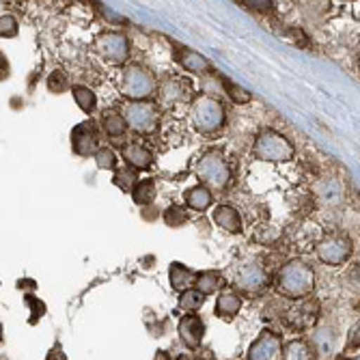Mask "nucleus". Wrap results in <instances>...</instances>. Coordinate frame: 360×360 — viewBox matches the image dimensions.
Instances as JSON below:
<instances>
[{"instance_id": "1", "label": "nucleus", "mask_w": 360, "mask_h": 360, "mask_svg": "<svg viewBox=\"0 0 360 360\" xmlns=\"http://www.w3.org/2000/svg\"><path fill=\"white\" fill-rule=\"evenodd\" d=\"M274 285L281 296L291 300H304L315 289V270L300 259L289 261L276 272Z\"/></svg>"}, {"instance_id": "2", "label": "nucleus", "mask_w": 360, "mask_h": 360, "mask_svg": "<svg viewBox=\"0 0 360 360\" xmlns=\"http://www.w3.org/2000/svg\"><path fill=\"white\" fill-rule=\"evenodd\" d=\"M190 121L196 132L216 134L224 127L226 110L224 106L210 93H199L190 104Z\"/></svg>"}, {"instance_id": "3", "label": "nucleus", "mask_w": 360, "mask_h": 360, "mask_svg": "<svg viewBox=\"0 0 360 360\" xmlns=\"http://www.w3.org/2000/svg\"><path fill=\"white\" fill-rule=\"evenodd\" d=\"M119 89L129 102H149V97L158 93V78L143 65L129 63L121 70Z\"/></svg>"}, {"instance_id": "4", "label": "nucleus", "mask_w": 360, "mask_h": 360, "mask_svg": "<svg viewBox=\"0 0 360 360\" xmlns=\"http://www.w3.org/2000/svg\"><path fill=\"white\" fill-rule=\"evenodd\" d=\"M196 177L199 181L210 188L212 192H222L229 188L233 179L231 167L226 165V160L220 151H207L201 155V160L196 162Z\"/></svg>"}, {"instance_id": "5", "label": "nucleus", "mask_w": 360, "mask_h": 360, "mask_svg": "<svg viewBox=\"0 0 360 360\" xmlns=\"http://www.w3.org/2000/svg\"><path fill=\"white\" fill-rule=\"evenodd\" d=\"M255 158L261 162H289L296 155V149L289 143L287 136L274 129H264L257 139H255Z\"/></svg>"}, {"instance_id": "6", "label": "nucleus", "mask_w": 360, "mask_h": 360, "mask_svg": "<svg viewBox=\"0 0 360 360\" xmlns=\"http://www.w3.org/2000/svg\"><path fill=\"white\" fill-rule=\"evenodd\" d=\"M121 112L136 134H153L160 125V110L151 102H127Z\"/></svg>"}, {"instance_id": "7", "label": "nucleus", "mask_w": 360, "mask_h": 360, "mask_svg": "<svg viewBox=\"0 0 360 360\" xmlns=\"http://www.w3.org/2000/svg\"><path fill=\"white\" fill-rule=\"evenodd\" d=\"M95 52L108 65H125L129 56V41L121 32L108 30V32H102V35H97Z\"/></svg>"}, {"instance_id": "8", "label": "nucleus", "mask_w": 360, "mask_h": 360, "mask_svg": "<svg viewBox=\"0 0 360 360\" xmlns=\"http://www.w3.org/2000/svg\"><path fill=\"white\" fill-rule=\"evenodd\" d=\"M352 250V240L341 233H330L317 242V259L326 266H343Z\"/></svg>"}, {"instance_id": "9", "label": "nucleus", "mask_w": 360, "mask_h": 360, "mask_svg": "<svg viewBox=\"0 0 360 360\" xmlns=\"http://www.w3.org/2000/svg\"><path fill=\"white\" fill-rule=\"evenodd\" d=\"M317 319H319V302L315 298H311V296L304 298V300H298L285 315L287 328L296 330V333L311 330L313 326L317 323Z\"/></svg>"}, {"instance_id": "10", "label": "nucleus", "mask_w": 360, "mask_h": 360, "mask_svg": "<svg viewBox=\"0 0 360 360\" xmlns=\"http://www.w3.org/2000/svg\"><path fill=\"white\" fill-rule=\"evenodd\" d=\"M283 337L274 330H264L250 343L248 360H281L283 358Z\"/></svg>"}, {"instance_id": "11", "label": "nucleus", "mask_w": 360, "mask_h": 360, "mask_svg": "<svg viewBox=\"0 0 360 360\" xmlns=\"http://www.w3.org/2000/svg\"><path fill=\"white\" fill-rule=\"evenodd\" d=\"M72 149L80 158H95V153L100 151V132L93 121L78 123L72 129Z\"/></svg>"}, {"instance_id": "12", "label": "nucleus", "mask_w": 360, "mask_h": 360, "mask_svg": "<svg viewBox=\"0 0 360 360\" xmlns=\"http://www.w3.org/2000/svg\"><path fill=\"white\" fill-rule=\"evenodd\" d=\"M158 93H160V102L165 106H177V104L188 102L192 97V82L181 76H171L165 82H160Z\"/></svg>"}, {"instance_id": "13", "label": "nucleus", "mask_w": 360, "mask_h": 360, "mask_svg": "<svg viewBox=\"0 0 360 360\" xmlns=\"http://www.w3.org/2000/svg\"><path fill=\"white\" fill-rule=\"evenodd\" d=\"M268 283H270L268 272L257 264H244L236 274V287L242 289L244 293H259L261 289L268 287Z\"/></svg>"}, {"instance_id": "14", "label": "nucleus", "mask_w": 360, "mask_h": 360, "mask_svg": "<svg viewBox=\"0 0 360 360\" xmlns=\"http://www.w3.org/2000/svg\"><path fill=\"white\" fill-rule=\"evenodd\" d=\"M177 330H179V339L181 343L188 347V349H199L201 343H203V337H205V326H203V319L199 315H184L179 319V326H177Z\"/></svg>"}, {"instance_id": "15", "label": "nucleus", "mask_w": 360, "mask_h": 360, "mask_svg": "<svg viewBox=\"0 0 360 360\" xmlns=\"http://www.w3.org/2000/svg\"><path fill=\"white\" fill-rule=\"evenodd\" d=\"M175 60L181 65V68L190 74H196V76H203V74H210L212 72V63L190 48H184V46H177L175 48Z\"/></svg>"}, {"instance_id": "16", "label": "nucleus", "mask_w": 360, "mask_h": 360, "mask_svg": "<svg viewBox=\"0 0 360 360\" xmlns=\"http://www.w3.org/2000/svg\"><path fill=\"white\" fill-rule=\"evenodd\" d=\"M242 309V296L236 291V289H222L216 298V315L222 317V319H233Z\"/></svg>"}, {"instance_id": "17", "label": "nucleus", "mask_w": 360, "mask_h": 360, "mask_svg": "<svg viewBox=\"0 0 360 360\" xmlns=\"http://www.w3.org/2000/svg\"><path fill=\"white\" fill-rule=\"evenodd\" d=\"M121 153H123L125 165H129V169H134V171L136 169L143 171V169H149L153 165L151 151L147 147H143L141 143H129V145H125Z\"/></svg>"}, {"instance_id": "18", "label": "nucleus", "mask_w": 360, "mask_h": 360, "mask_svg": "<svg viewBox=\"0 0 360 360\" xmlns=\"http://www.w3.org/2000/svg\"><path fill=\"white\" fill-rule=\"evenodd\" d=\"M214 222L226 233H242V216L231 205H218L212 214Z\"/></svg>"}, {"instance_id": "19", "label": "nucleus", "mask_w": 360, "mask_h": 360, "mask_svg": "<svg viewBox=\"0 0 360 360\" xmlns=\"http://www.w3.org/2000/svg\"><path fill=\"white\" fill-rule=\"evenodd\" d=\"M184 201H186V205H188L190 210H194V212H207V210L212 207V203H214V192H212L210 188H205L203 184L192 186V188L186 190Z\"/></svg>"}, {"instance_id": "20", "label": "nucleus", "mask_w": 360, "mask_h": 360, "mask_svg": "<svg viewBox=\"0 0 360 360\" xmlns=\"http://www.w3.org/2000/svg\"><path fill=\"white\" fill-rule=\"evenodd\" d=\"M196 274L194 270H190L188 266H184V264H171V268H169V281H171V287L175 289V291H188V289H192L194 285H196Z\"/></svg>"}, {"instance_id": "21", "label": "nucleus", "mask_w": 360, "mask_h": 360, "mask_svg": "<svg viewBox=\"0 0 360 360\" xmlns=\"http://www.w3.org/2000/svg\"><path fill=\"white\" fill-rule=\"evenodd\" d=\"M102 127H104V132L110 136V139H119L125 134V129L129 127L123 112L121 110H115V108H108L102 112Z\"/></svg>"}, {"instance_id": "22", "label": "nucleus", "mask_w": 360, "mask_h": 360, "mask_svg": "<svg viewBox=\"0 0 360 360\" xmlns=\"http://www.w3.org/2000/svg\"><path fill=\"white\" fill-rule=\"evenodd\" d=\"M281 360H317V356H315V349L307 341L298 339V341H291L289 345H285Z\"/></svg>"}, {"instance_id": "23", "label": "nucleus", "mask_w": 360, "mask_h": 360, "mask_svg": "<svg viewBox=\"0 0 360 360\" xmlns=\"http://www.w3.org/2000/svg\"><path fill=\"white\" fill-rule=\"evenodd\" d=\"M72 95H74V100L78 104V108L86 115H93L95 108H97V95L95 91H91L89 86H82V84H76L72 86Z\"/></svg>"}, {"instance_id": "24", "label": "nucleus", "mask_w": 360, "mask_h": 360, "mask_svg": "<svg viewBox=\"0 0 360 360\" xmlns=\"http://www.w3.org/2000/svg\"><path fill=\"white\" fill-rule=\"evenodd\" d=\"M155 194H158V190H155V181L153 179H143V181H139L136 184V188L132 190V199H134V203L136 205H151L153 201H155Z\"/></svg>"}, {"instance_id": "25", "label": "nucleus", "mask_w": 360, "mask_h": 360, "mask_svg": "<svg viewBox=\"0 0 360 360\" xmlns=\"http://www.w3.org/2000/svg\"><path fill=\"white\" fill-rule=\"evenodd\" d=\"M203 302H205V296H203V293H201L199 289H196V287L184 291L181 296H179V309L186 311V313L199 311V309L203 307Z\"/></svg>"}, {"instance_id": "26", "label": "nucleus", "mask_w": 360, "mask_h": 360, "mask_svg": "<svg viewBox=\"0 0 360 360\" xmlns=\"http://www.w3.org/2000/svg\"><path fill=\"white\" fill-rule=\"evenodd\" d=\"M220 274L218 272H199V276H196V289H199L203 296H210V293L218 291L220 287Z\"/></svg>"}, {"instance_id": "27", "label": "nucleus", "mask_w": 360, "mask_h": 360, "mask_svg": "<svg viewBox=\"0 0 360 360\" xmlns=\"http://www.w3.org/2000/svg\"><path fill=\"white\" fill-rule=\"evenodd\" d=\"M139 184V175L134 169H119L115 173V186L123 192H132Z\"/></svg>"}, {"instance_id": "28", "label": "nucleus", "mask_w": 360, "mask_h": 360, "mask_svg": "<svg viewBox=\"0 0 360 360\" xmlns=\"http://www.w3.org/2000/svg\"><path fill=\"white\" fill-rule=\"evenodd\" d=\"M220 82H222L224 93H226L229 97H231V100H233L236 104H248V102H250V93H248L246 89L238 86L236 82L226 80V78H220Z\"/></svg>"}, {"instance_id": "29", "label": "nucleus", "mask_w": 360, "mask_h": 360, "mask_svg": "<svg viewBox=\"0 0 360 360\" xmlns=\"http://www.w3.org/2000/svg\"><path fill=\"white\" fill-rule=\"evenodd\" d=\"M95 165L102 171H112L117 169V153L110 147H100V151L95 153Z\"/></svg>"}, {"instance_id": "30", "label": "nucleus", "mask_w": 360, "mask_h": 360, "mask_svg": "<svg viewBox=\"0 0 360 360\" xmlns=\"http://www.w3.org/2000/svg\"><path fill=\"white\" fill-rule=\"evenodd\" d=\"M165 222L169 226H181V224L188 222V212L184 207H179V205H173V207H169L165 212Z\"/></svg>"}, {"instance_id": "31", "label": "nucleus", "mask_w": 360, "mask_h": 360, "mask_svg": "<svg viewBox=\"0 0 360 360\" xmlns=\"http://www.w3.org/2000/svg\"><path fill=\"white\" fill-rule=\"evenodd\" d=\"M48 89H50L52 93H65V91L70 89V80H68V76H65L60 70L52 72V74L48 76Z\"/></svg>"}, {"instance_id": "32", "label": "nucleus", "mask_w": 360, "mask_h": 360, "mask_svg": "<svg viewBox=\"0 0 360 360\" xmlns=\"http://www.w3.org/2000/svg\"><path fill=\"white\" fill-rule=\"evenodd\" d=\"M20 30V24L13 15H3L0 18V35L3 37H15Z\"/></svg>"}, {"instance_id": "33", "label": "nucleus", "mask_w": 360, "mask_h": 360, "mask_svg": "<svg viewBox=\"0 0 360 360\" xmlns=\"http://www.w3.org/2000/svg\"><path fill=\"white\" fill-rule=\"evenodd\" d=\"M360 347V319L349 328L347 335V349H358Z\"/></svg>"}, {"instance_id": "34", "label": "nucleus", "mask_w": 360, "mask_h": 360, "mask_svg": "<svg viewBox=\"0 0 360 360\" xmlns=\"http://www.w3.org/2000/svg\"><path fill=\"white\" fill-rule=\"evenodd\" d=\"M244 5L250 9H270L272 7V3H252V0H248V3H244Z\"/></svg>"}, {"instance_id": "35", "label": "nucleus", "mask_w": 360, "mask_h": 360, "mask_svg": "<svg viewBox=\"0 0 360 360\" xmlns=\"http://www.w3.org/2000/svg\"><path fill=\"white\" fill-rule=\"evenodd\" d=\"M335 360H349V358H347V356H337Z\"/></svg>"}]
</instances>
